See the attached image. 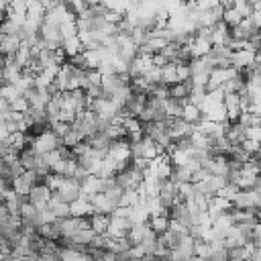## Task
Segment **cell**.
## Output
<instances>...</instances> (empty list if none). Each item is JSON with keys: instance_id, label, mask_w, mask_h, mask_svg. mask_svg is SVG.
Listing matches in <instances>:
<instances>
[{"instance_id": "52a82bcc", "label": "cell", "mask_w": 261, "mask_h": 261, "mask_svg": "<svg viewBox=\"0 0 261 261\" xmlns=\"http://www.w3.org/2000/svg\"><path fill=\"white\" fill-rule=\"evenodd\" d=\"M245 139H253V141L261 143V124L245 126Z\"/></svg>"}, {"instance_id": "6da1fadb", "label": "cell", "mask_w": 261, "mask_h": 261, "mask_svg": "<svg viewBox=\"0 0 261 261\" xmlns=\"http://www.w3.org/2000/svg\"><path fill=\"white\" fill-rule=\"evenodd\" d=\"M192 90H194V82H192V77H190V80H179V82H173V84L167 86V96H169V98H177V100L188 102Z\"/></svg>"}, {"instance_id": "8992f818", "label": "cell", "mask_w": 261, "mask_h": 261, "mask_svg": "<svg viewBox=\"0 0 261 261\" xmlns=\"http://www.w3.org/2000/svg\"><path fill=\"white\" fill-rule=\"evenodd\" d=\"M243 18H245V16H243V14H241V12H239L234 6H232V8H226V10H224V14H222V20H224L228 27L239 24Z\"/></svg>"}, {"instance_id": "7a4b0ae2", "label": "cell", "mask_w": 261, "mask_h": 261, "mask_svg": "<svg viewBox=\"0 0 261 261\" xmlns=\"http://www.w3.org/2000/svg\"><path fill=\"white\" fill-rule=\"evenodd\" d=\"M253 57H255V51L251 49H234L230 55V65L239 71H245L253 65Z\"/></svg>"}, {"instance_id": "5b68a950", "label": "cell", "mask_w": 261, "mask_h": 261, "mask_svg": "<svg viewBox=\"0 0 261 261\" xmlns=\"http://www.w3.org/2000/svg\"><path fill=\"white\" fill-rule=\"evenodd\" d=\"M181 118H186L188 122H192V124L196 126V124L204 118V112H202V108H200L198 104H194V102H186V104H184Z\"/></svg>"}, {"instance_id": "3957f363", "label": "cell", "mask_w": 261, "mask_h": 261, "mask_svg": "<svg viewBox=\"0 0 261 261\" xmlns=\"http://www.w3.org/2000/svg\"><path fill=\"white\" fill-rule=\"evenodd\" d=\"M35 181H37V173L31 171V169H22V171L14 177V192H18V194H29V192L33 190Z\"/></svg>"}, {"instance_id": "277c9868", "label": "cell", "mask_w": 261, "mask_h": 261, "mask_svg": "<svg viewBox=\"0 0 261 261\" xmlns=\"http://www.w3.org/2000/svg\"><path fill=\"white\" fill-rule=\"evenodd\" d=\"M92 212H94L92 202H90V198H86V196H80V198H75V200L69 204V214H73V216H90Z\"/></svg>"}]
</instances>
